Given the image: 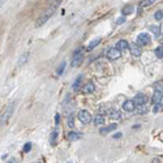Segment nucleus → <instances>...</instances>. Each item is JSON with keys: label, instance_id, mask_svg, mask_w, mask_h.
I'll list each match as a JSON object with an SVG mask.
<instances>
[{"label": "nucleus", "instance_id": "nucleus-1", "mask_svg": "<svg viewBox=\"0 0 163 163\" xmlns=\"http://www.w3.org/2000/svg\"><path fill=\"white\" fill-rule=\"evenodd\" d=\"M62 4V0H55V2H52L51 3V7L48 9H46V12H44L42 16L37 20V22H35V26L37 27H41V26H43L46 22L54 16V13H55V11L59 8V5Z\"/></svg>", "mask_w": 163, "mask_h": 163}, {"label": "nucleus", "instance_id": "nucleus-2", "mask_svg": "<svg viewBox=\"0 0 163 163\" xmlns=\"http://www.w3.org/2000/svg\"><path fill=\"white\" fill-rule=\"evenodd\" d=\"M14 107H16V101H12L9 102L8 105H7L3 110V112H2V116H0V125H3V124H7L8 123V120L11 119V116L13 114V111H14Z\"/></svg>", "mask_w": 163, "mask_h": 163}, {"label": "nucleus", "instance_id": "nucleus-3", "mask_svg": "<svg viewBox=\"0 0 163 163\" xmlns=\"http://www.w3.org/2000/svg\"><path fill=\"white\" fill-rule=\"evenodd\" d=\"M77 117H78V120L82 123V124H90L91 120H93V116H91V114L87 110H81V111H78Z\"/></svg>", "mask_w": 163, "mask_h": 163}, {"label": "nucleus", "instance_id": "nucleus-4", "mask_svg": "<svg viewBox=\"0 0 163 163\" xmlns=\"http://www.w3.org/2000/svg\"><path fill=\"white\" fill-rule=\"evenodd\" d=\"M137 44L138 46H146V44H149L150 42H151V39H150V35L147 34V33H141L138 37H137Z\"/></svg>", "mask_w": 163, "mask_h": 163}, {"label": "nucleus", "instance_id": "nucleus-5", "mask_svg": "<svg viewBox=\"0 0 163 163\" xmlns=\"http://www.w3.org/2000/svg\"><path fill=\"white\" fill-rule=\"evenodd\" d=\"M121 56V52L119 50H117L116 47H111V48H108V51H107V57L110 59V60H117Z\"/></svg>", "mask_w": 163, "mask_h": 163}, {"label": "nucleus", "instance_id": "nucleus-6", "mask_svg": "<svg viewBox=\"0 0 163 163\" xmlns=\"http://www.w3.org/2000/svg\"><path fill=\"white\" fill-rule=\"evenodd\" d=\"M153 103L155 105V107H161L162 108V102H163V95H162V91H158V90H155L154 91V95H153V98H151Z\"/></svg>", "mask_w": 163, "mask_h": 163}, {"label": "nucleus", "instance_id": "nucleus-7", "mask_svg": "<svg viewBox=\"0 0 163 163\" xmlns=\"http://www.w3.org/2000/svg\"><path fill=\"white\" fill-rule=\"evenodd\" d=\"M81 50H77L76 52H75V55H73V57H72V67H78L81 63H82V60H84V55L80 52Z\"/></svg>", "mask_w": 163, "mask_h": 163}, {"label": "nucleus", "instance_id": "nucleus-8", "mask_svg": "<svg viewBox=\"0 0 163 163\" xmlns=\"http://www.w3.org/2000/svg\"><path fill=\"white\" fill-rule=\"evenodd\" d=\"M147 101H149V97L145 94H137L136 98L133 99V102H135L136 106H140V105H146Z\"/></svg>", "mask_w": 163, "mask_h": 163}, {"label": "nucleus", "instance_id": "nucleus-9", "mask_svg": "<svg viewBox=\"0 0 163 163\" xmlns=\"http://www.w3.org/2000/svg\"><path fill=\"white\" fill-rule=\"evenodd\" d=\"M117 128V124H115V123H112V124H110V125H107V127H101L99 128V133L102 136H106V135H108L110 132H112V131H115Z\"/></svg>", "mask_w": 163, "mask_h": 163}, {"label": "nucleus", "instance_id": "nucleus-10", "mask_svg": "<svg viewBox=\"0 0 163 163\" xmlns=\"http://www.w3.org/2000/svg\"><path fill=\"white\" fill-rule=\"evenodd\" d=\"M129 48H131V52H132V55H133V56H136V57H138L140 55L142 54V48H141V46H138L137 43H133V44H131Z\"/></svg>", "mask_w": 163, "mask_h": 163}, {"label": "nucleus", "instance_id": "nucleus-11", "mask_svg": "<svg viewBox=\"0 0 163 163\" xmlns=\"http://www.w3.org/2000/svg\"><path fill=\"white\" fill-rule=\"evenodd\" d=\"M123 108L125 111H128V112H133V111L136 110V105H135V102H133V99H128V101H125L123 103Z\"/></svg>", "mask_w": 163, "mask_h": 163}, {"label": "nucleus", "instance_id": "nucleus-12", "mask_svg": "<svg viewBox=\"0 0 163 163\" xmlns=\"http://www.w3.org/2000/svg\"><path fill=\"white\" fill-rule=\"evenodd\" d=\"M116 48L119 51H124V50H128L129 48V43L125 41V39H120L119 42L116 43Z\"/></svg>", "mask_w": 163, "mask_h": 163}, {"label": "nucleus", "instance_id": "nucleus-13", "mask_svg": "<svg viewBox=\"0 0 163 163\" xmlns=\"http://www.w3.org/2000/svg\"><path fill=\"white\" fill-rule=\"evenodd\" d=\"M94 91H95V86H94L93 82H89V84H86L82 87V93L84 94H93Z\"/></svg>", "mask_w": 163, "mask_h": 163}, {"label": "nucleus", "instance_id": "nucleus-14", "mask_svg": "<svg viewBox=\"0 0 163 163\" xmlns=\"http://www.w3.org/2000/svg\"><path fill=\"white\" fill-rule=\"evenodd\" d=\"M91 121L94 123V125H97V127L99 125V127H101V125L105 124V116H103V115H99V114H97V115H95V117H94V119H93Z\"/></svg>", "mask_w": 163, "mask_h": 163}, {"label": "nucleus", "instance_id": "nucleus-15", "mask_svg": "<svg viewBox=\"0 0 163 163\" xmlns=\"http://www.w3.org/2000/svg\"><path fill=\"white\" fill-rule=\"evenodd\" d=\"M111 119H114V120H119L120 117H121V114H120V111H117V110H108V114H107Z\"/></svg>", "mask_w": 163, "mask_h": 163}, {"label": "nucleus", "instance_id": "nucleus-16", "mask_svg": "<svg viewBox=\"0 0 163 163\" xmlns=\"http://www.w3.org/2000/svg\"><path fill=\"white\" fill-rule=\"evenodd\" d=\"M29 56H30V54H29V52H24V54H22L21 55V57L18 59V67H22V65H24V64H26L27 63V60H29Z\"/></svg>", "mask_w": 163, "mask_h": 163}, {"label": "nucleus", "instance_id": "nucleus-17", "mask_svg": "<svg viewBox=\"0 0 163 163\" xmlns=\"http://www.w3.org/2000/svg\"><path fill=\"white\" fill-rule=\"evenodd\" d=\"M101 38H95V39H93L90 43H89V46H87V51H91V50H94L95 47L98 46V44L101 43Z\"/></svg>", "mask_w": 163, "mask_h": 163}, {"label": "nucleus", "instance_id": "nucleus-18", "mask_svg": "<svg viewBox=\"0 0 163 163\" xmlns=\"http://www.w3.org/2000/svg\"><path fill=\"white\" fill-rule=\"evenodd\" d=\"M67 138L69 140V141H76V140H80L81 136L80 133H76V132H69L68 135H67Z\"/></svg>", "mask_w": 163, "mask_h": 163}, {"label": "nucleus", "instance_id": "nucleus-19", "mask_svg": "<svg viewBox=\"0 0 163 163\" xmlns=\"http://www.w3.org/2000/svg\"><path fill=\"white\" fill-rule=\"evenodd\" d=\"M137 107V114L138 115H145L147 111H149V107L146 105H140V106H136Z\"/></svg>", "mask_w": 163, "mask_h": 163}, {"label": "nucleus", "instance_id": "nucleus-20", "mask_svg": "<svg viewBox=\"0 0 163 163\" xmlns=\"http://www.w3.org/2000/svg\"><path fill=\"white\" fill-rule=\"evenodd\" d=\"M133 5H125L124 8L121 9V13L124 14V16H128V14H132L133 13Z\"/></svg>", "mask_w": 163, "mask_h": 163}, {"label": "nucleus", "instance_id": "nucleus-21", "mask_svg": "<svg viewBox=\"0 0 163 163\" xmlns=\"http://www.w3.org/2000/svg\"><path fill=\"white\" fill-rule=\"evenodd\" d=\"M57 132L56 131H54L52 133H51V136H50V144L52 145V146H55L56 145V142H57Z\"/></svg>", "mask_w": 163, "mask_h": 163}, {"label": "nucleus", "instance_id": "nucleus-22", "mask_svg": "<svg viewBox=\"0 0 163 163\" xmlns=\"http://www.w3.org/2000/svg\"><path fill=\"white\" fill-rule=\"evenodd\" d=\"M67 123H68V127H69V128H75V116H73V114H71V115L68 116Z\"/></svg>", "mask_w": 163, "mask_h": 163}, {"label": "nucleus", "instance_id": "nucleus-23", "mask_svg": "<svg viewBox=\"0 0 163 163\" xmlns=\"http://www.w3.org/2000/svg\"><path fill=\"white\" fill-rule=\"evenodd\" d=\"M81 81H82V76H78V77H77V80L75 81V84H73V90H75V91H77L78 89H80Z\"/></svg>", "mask_w": 163, "mask_h": 163}, {"label": "nucleus", "instance_id": "nucleus-24", "mask_svg": "<svg viewBox=\"0 0 163 163\" xmlns=\"http://www.w3.org/2000/svg\"><path fill=\"white\" fill-rule=\"evenodd\" d=\"M149 29H150V32H153V33H154L155 35H157V37H159V34H161V33H159V30L162 32V27H159V26H155V25H151Z\"/></svg>", "mask_w": 163, "mask_h": 163}, {"label": "nucleus", "instance_id": "nucleus-25", "mask_svg": "<svg viewBox=\"0 0 163 163\" xmlns=\"http://www.w3.org/2000/svg\"><path fill=\"white\" fill-rule=\"evenodd\" d=\"M155 55H157L158 59H162V57H163V47H162V44L155 48Z\"/></svg>", "mask_w": 163, "mask_h": 163}, {"label": "nucleus", "instance_id": "nucleus-26", "mask_svg": "<svg viewBox=\"0 0 163 163\" xmlns=\"http://www.w3.org/2000/svg\"><path fill=\"white\" fill-rule=\"evenodd\" d=\"M65 65H67V63H65V62H63V63H62L60 65L57 67V69H56V73H57L59 76H62V75H63V72H64V68H65Z\"/></svg>", "mask_w": 163, "mask_h": 163}, {"label": "nucleus", "instance_id": "nucleus-27", "mask_svg": "<svg viewBox=\"0 0 163 163\" xmlns=\"http://www.w3.org/2000/svg\"><path fill=\"white\" fill-rule=\"evenodd\" d=\"M98 114H99V115H107V114H108V108H107L106 106H101V107L98 108Z\"/></svg>", "mask_w": 163, "mask_h": 163}, {"label": "nucleus", "instance_id": "nucleus-28", "mask_svg": "<svg viewBox=\"0 0 163 163\" xmlns=\"http://www.w3.org/2000/svg\"><path fill=\"white\" fill-rule=\"evenodd\" d=\"M154 17H155V20H157V21H162V18H163V11L162 9L157 11V12H155V14H154Z\"/></svg>", "mask_w": 163, "mask_h": 163}, {"label": "nucleus", "instance_id": "nucleus-29", "mask_svg": "<svg viewBox=\"0 0 163 163\" xmlns=\"http://www.w3.org/2000/svg\"><path fill=\"white\" fill-rule=\"evenodd\" d=\"M157 0H144V2L141 3V7H149L151 4H154Z\"/></svg>", "mask_w": 163, "mask_h": 163}, {"label": "nucleus", "instance_id": "nucleus-30", "mask_svg": "<svg viewBox=\"0 0 163 163\" xmlns=\"http://www.w3.org/2000/svg\"><path fill=\"white\" fill-rule=\"evenodd\" d=\"M30 150H32V144H30V142L25 144V146H24V153H29Z\"/></svg>", "mask_w": 163, "mask_h": 163}, {"label": "nucleus", "instance_id": "nucleus-31", "mask_svg": "<svg viewBox=\"0 0 163 163\" xmlns=\"http://www.w3.org/2000/svg\"><path fill=\"white\" fill-rule=\"evenodd\" d=\"M154 89H155V90H158V91H162V81H161V82H155Z\"/></svg>", "mask_w": 163, "mask_h": 163}, {"label": "nucleus", "instance_id": "nucleus-32", "mask_svg": "<svg viewBox=\"0 0 163 163\" xmlns=\"http://www.w3.org/2000/svg\"><path fill=\"white\" fill-rule=\"evenodd\" d=\"M124 21H125V18H124V17H120V18H117L116 24H117V25H121V24H124Z\"/></svg>", "mask_w": 163, "mask_h": 163}, {"label": "nucleus", "instance_id": "nucleus-33", "mask_svg": "<svg viewBox=\"0 0 163 163\" xmlns=\"http://www.w3.org/2000/svg\"><path fill=\"white\" fill-rule=\"evenodd\" d=\"M55 123H56V125H57L59 123H60V115H57V114H56V116H55Z\"/></svg>", "mask_w": 163, "mask_h": 163}, {"label": "nucleus", "instance_id": "nucleus-34", "mask_svg": "<svg viewBox=\"0 0 163 163\" xmlns=\"http://www.w3.org/2000/svg\"><path fill=\"white\" fill-rule=\"evenodd\" d=\"M8 163H17V161L14 159V158H12V159H9V161H8Z\"/></svg>", "mask_w": 163, "mask_h": 163}, {"label": "nucleus", "instance_id": "nucleus-35", "mask_svg": "<svg viewBox=\"0 0 163 163\" xmlns=\"http://www.w3.org/2000/svg\"><path fill=\"white\" fill-rule=\"evenodd\" d=\"M7 2V0H0V8H2V7L4 5V3Z\"/></svg>", "mask_w": 163, "mask_h": 163}, {"label": "nucleus", "instance_id": "nucleus-36", "mask_svg": "<svg viewBox=\"0 0 163 163\" xmlns=\"http://www.w3.org/2000/svg\"><path fill=\"white\" fill-rule=\"evenodd\" d=\"M119 137H121V133H116V135L114 136V138H119Z\"/></svg>", "mask_w": 163, "mask_h": 163}, {"label": "nucleus", "instance_id": "nucleus-37", "mask_svg": "<svg viewBox=\"0 0 163 163\" xmlns=\"http://www.w3.org/2000/svg\"><path fill=\"white\" fill-rule=\"evenodd\" d=\"M153 163H159V159H154V161H153Z\"/></svg>", "mask_w": 163, "mask_h": 163}, {"label": "nucleus", "instance_id": "nucleus-38", "mask_svg": "<svg viewBox=\"0 0 163 163\" xmlns=\"http://www.w3.org/2000/svg\"><path fill=\"white\" fill-rule=\"evenodd\" d=\"M48 2H50V3H52V2H55V0H48Z\"/></svg>", "mask_w": 163, "mask_h": 163}, {"label": "nucleus", "instance_id": "nucleus-39", "mask_svg": "<svg viewBox=\"0 0 163 163\" xmlns=\"http://www.w3.org/2000/svg\"><path fill=\"white\" fill-rule=\"evenodd\" d=\"M37 163H42V162H37Z\"/></svg>", "mask_w": 163, "mask_h": 163}, {"label": "nucleus", "instance_id": "nucleus-40", "mask_svg": "<svg viewBox=\"0 0 163 163\" xmlns=\"http://www.w3.org/2000/svg\"><path fill=\"white\" fill-rule=\"evenodd\" d=\"M68 163H72V162H71V161H69V162H68Z\"/></svg>", "mask_w": 163, "mask_h": 163}]
</instances>
